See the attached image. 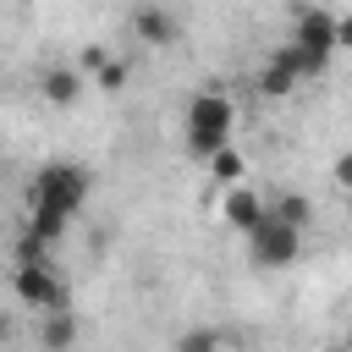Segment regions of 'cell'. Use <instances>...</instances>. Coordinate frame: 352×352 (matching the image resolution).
Listing matches in <instances>:
<instances>
[{"instance_id": "obj_1", "label": "cell", "mask_w": 352, "mask_h": 352, "mask_svg": "<svg viewBox=\"0 0 352 352\" xmlns=\"http://www.w3.org/2000/svg\"><path fill=\"white\" fill-rule=\"evenodd\" d=\"M231 132H236V104H231L214 82H204V88L187 99V110H182L187 154H192V160H209L214 148H226V143H231Z\"/></svg>"}, {"instance_id": "obj_2", "label": "cell", "mask_w": 352, "mask_h": 352, "mask_svg": "<svg viewBox=\"0 0 352 352\" xmlns=\"http://www.w3.org/2000/svg\"><path fill=\"white\" fill-rule=\"evenodd\" d=\"M242 236H248V258H253L258 270H286V264H297V253H302V231L286 226L280 214H270V204H264V214H258Z\"/></svg>"}, {"instance_id": "obj_3", "label": "cell", "mask_w": 352, "mask_h": 352, "mask_svg": "<svg viewBox=\"0 0 352 352\" xmlns=\"http://www.w3.org/2000/svg\"><path fill=\"white\" fill-rule=\"evenodd\" d=\"M88 204V170L82 165H38L33 187H28V209H66L77 214Z\"/></svg>"}, {"instance_id": "obj_4", "label": "cell", "mask_w": 352, "mask_h": 352, "mask_svg": "<svg viewBox=\"0 0 352 352\" xmlns=\"http://www.w3.org/2000/svg\"><path fill=\"white\" fill-rule=\"evenodd\" d=\"M11 292L28 302V308H66V286L55 280V270L44 264V258H16V270H11Z\"/></svg>"}, {"instance_id": "obj_5", "label": "cell", "mask_w": 352, "mask_h": 352, "mask_svg": "<svg viewBox=\"0 0 352 352\" xmlns=\"http://www.w3.org/2000/svg\"><path fill=\"white\" fill-rule=\"evenodd\" d=\"M292 44H302V50H314V55H336V16L330 11H319V6H308L302 16H297V28H292Z\"/></svg>"}, {"instance_id": "obj_6", "label": "cell", "mask_w": 352, "mask_h": 352, "mask_svg": "<svg viewBox=\"0 0 352 352\" xmlns=\"http://www.w3.org/2000/svg\"><path fill=\"white\" fill-rule=\"evenodd\" d=\"M132 33H138L143 44H154V50H165V44L182 38V22H176L165 6H138V11H132Z\"/></svg>"}, {"instance_id": "obj_7", "label": "cell", "mask_w": 352, "mask_h": 352, "mask_svg": "<svg viewBox=\"0 0 352 352\" xmlns=\"http://www.w3.org/2000/svg\"><path fill=\"white\" fill-rule=\"evenodd\" d=\"M258 214H264V198H258L253 187L231 182V187H226V198H220V220H226V226H236V231H248Z\"/></svg>"}, {"instance_id": "obj_8", "label": "cell", "mask_w": 352, "mask_h": 352, "mask_svg": "<svg viewBox=\"0 0 352 352\" xmlns=\"http://www.w3.org/2000/svg\"><path fill=\"white\" fill-rule=\"evenodd\" d=\"M297 88H302V77H297L292 60L275 50V55L258 66V94H264V99H286V94H297Z\"/></svg>"}, {"instance_id": "obj_9", "label": "cell", "mask_w": 352, "mask_h": 352, "mask_svg": "<svg viewBox=\"0 0 352 352\" xmlns=\"http://www.w3.org/2000/svg\"><path fill=\"white\" fill-rule=\"evenodd\" d=\"M38 88H44V99H50V104H77V94L88 88V77H82L77 66H44Z\"/></svg>"}, {"instance_id": "obj_10", "label": "cell", "mask_w": 352, "mask_h": 352, "mask_svg": "<svg viewBox=\"0 0 352 352\" xmlns=\"http://www.w3.org/2000/svg\"><path fill=\"white\" fill-rule=\"evenodd\" d=\"M38 341H44V346H72V341H77V324H72V314H66V308H44Z\"/></svg>"}, {"instance_id": "obj_11", "label": "cell", "mask_w": 352, "mask_h": 352, "mask_svg": "<svg viewBox=\"0 0 352 352\" xmlns=\"http://www.w3.org/2000/svg\"><path fill=\"white\" fill-rule=\"evenodd\" d=\"M66 226H72V214H66V209H28V231H33L44 248H50Z\"/></svg>"}, {"instance_id": "obj_12", "label": "cell", "mask_w": 352, "mask_h": 352, "mask_svg": "<svg viewBox=\"0 0 352 352\" xmlns=\"http://www.w3.org/2000/svg\"><path fill=\"white\" fill-rule=\"evenodd\" d=\"M242 170H248V160H242V154H236V148H231V143H226V148H214V154H209V176H214V182H220V187H231V182H242Z\"/></svg>"}, {"instance_id": "obj_13", "label": "cell", "mask_w": 352, "mask_h": 352, "mask_svg": "<svg viewBox=\"0 0 352 352\" xmlns=\"http://www.w3.org/2000/svg\"><path fill=\"white\" fill-rule=\"evenodd\" d=\"M270 214H280L286 226H297V231H302V226L314 220V198H302V192H280V198L270 204Z\"/></svg>"}, {"instance_id": "obj_14", "label": "cell", "mask_w": 352, "mask_h": 352, "mask_svg": "<svg viewBox=\"0 0 352 352\" xmlns=\"http://www.w3.org/2000/svg\"><path fill=\"white\" fill-rule=\"evenodd\" d=\"M226 341H231L226 330H192V336L176 341V352H209V346H226Z\"/></svg>"}, {"instance_id": "obj_15", "label": "cell", "mask_w": 352, "mask_h": 352, "mask_svg": "<svg viewBox=\"0 0 352 352\" xmlns=\"http://www.w3.org/2000/svg\"><path fill=\"white\" fill-rule=\"evenodd\" d=\"M330 176H336V187H341V192H352V154H341V160L330 165Z\"/></svg>"}, {"instance_id": "obj_16", "label": "cell", "mask_w": 352, "mask_h": 352, "mask_svg": "<svg viewBox=\"0 0 352 352\" xmlns=\"http://www.w3.org/2000/svg\"><path fill=\"white\" fill-rule=\"evenodd\" d=\"M336 50H352V11L336 16Z\"/></svg>"}, {"instance_id": "obj_17", "label": "cell", "mask_w": 352, "mask_h": 352, "mask_svg": "<svg viewBox=\"0 0 352 352\" xmlns=\"http://www.w3.org/2000/svg\"><path fill=\"white\" fill-rule=\"evenodd\" d=\"M6 336H11V324H6V319H0V341H6Z\"/></svg>"}]
</instances>
